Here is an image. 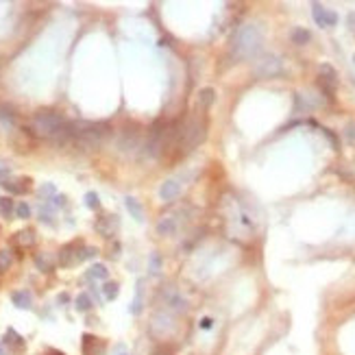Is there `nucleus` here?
I'll use <instances>...</instances> for the list:
<instances>
[{
    "mask_svg": "<svg viewBox=\"0 0 355 355\" xmlns=\"http://www.w3.org/2000/svg\"><path fill=\"white\" fill-rule=\"evenodd\" d=\"M107 127L98 122H70L68 138L83 151H94L105 142Z\"/></svg>",
    "mask_w": 355,
    "mask_h": 355,
    "instance_id": "obj_1",
    "label": "nucleus"
},
{
    "mask_svg": "<svg viewBox=\"0 0 355 355\" xmlns=\"http://www.w3.org/2000/svg\"><path fill=\"white\" fill-rule=\"evenodd\" d=\"M31 129L35 135L39 138H48V139H65L68 138V124L57 111H48V109H39L31 120Z\"/></svg>",
    "mask_w": 355,
    "mask_h": 355,
    "instance_id": "obj_2",
    "label": "nucleus"
},
{
    "mask_svg": "<svg viewBox=\"0 0 355 355\" xmlns=\"http://www.w3.org/2000/svg\"><path fill=\"white\" fill-rule=\"evenodd\" d=\"M261 46V31L257 24H242L233 39V53L237 59H251Z\"/></svg>",
    "mask_w": 355,
    "mask_h": 355,
    "instance_id": "obj_3",
    "label": "nucleus"
},
{
    "mask_svg": "<svg viewBox=\"0 0 355 355\" xmlns=\"http://www.w3.org/2000/svg\"><path fill=\"white\" fill-rule=\"evenodd\" d=\"M177 138L181 139V148H183V151H192V148H196L205 138V129H203V124H200V120H196V118L190 120V122L183 127V131H177Z\"/></svg>",
    "mask_w": 355,
    "mask_h": 355,
    "instance_id": "obj_4",
    "label": "nucleus"
},
{
    "mask_svg": "<svg viewBox=\"0 0 355 355\" xmlns=\"http://www.w3.org/2000/svg\"><path fill=\"white\" fill-rule=\"evenodd\" d=\"M96 255V249H83L81 244H77V242H72V244L63 246L61 251H59V264L61 266H74L79 264V261L87 259V257H94Z\"/></svg>",
    "mask_w": 355,
    "mask_h": 355,
    "instance_id": "obj_5",
    "label": "nucleus"
},
{
    "mask_svg": "<svg viewBox=\"0 0 355 355\" xmlns=\"http://www.w3.org/2000/svg\"><path fill=\"white\" fill-rule=\"evenodd\" d=\"M253 72L259 79H273L277 74H281V61L275 55H261L253 65Z\"/></svg>",
    "mask_w": 355,
    "mask_h": 355,
    "instance_id": "obj_6",
    "label": "nucleus"
},
{
    "mask_svg": "<svg viewBox=\"0 0 355 355\" xmlns=\"http://www.w3.org/2000/svg\"><path fill=\"white\" fill-rule=\"evenodd\" d=\"M118 227H120V220H118V216H114V214L98 218V222H96V231L100 233L102 237H114L116 231H118Z\"/></svg>",
    "mask_w": 355,
    "mask_h": 355,
    "instance_id": "obj_7",
    "label": "nucleus"
},
{
    "mask_svg": "<svg viewBox=\"0 0 355 355\" xmlns=\"http://www.w3.org/2000/svg\"><path fill=\"white\" fill-rule=\"evenodd\" d=\"M320 85H323L325 94L331 96L335 90V85H338V74H335V70L331 68V65H320Z\"/></svg>",
    "mask_w": 355,
    "mask_h": 355,
    "instance_id": "obj_8",
    "label": "nucleus"
},
{
    "mask_svg": "<svg viewBox=\"0 0 355 355\" xmlns=\"http://www.w3.org/2000/svg\"><path fill=\"white\" fill-rule=\"evenodd\" d=\"M312 13H314V20L318 26H334L338 22V16L334 11H329V9H323L318 2L312 4Z\"/></svg>",
    "mask_w": 355,
    "mask_h": 355,
    "instance_id": "obj_9",
    "label": "nucleus"
},
{
    "mask_svg": "<svg viewBox=\"0 0 355 355\" xmlns=\"http://www.w3.org/2000/svg\"><path fill=\"white\" fill-rule=\"evenodd\" d=\"M181 194V183L177 179H168V181H163L161 183V188H159V198L161 200H175L177 196Z\"/></svg>",
    "mask_w": 355,
    "mask_h": 355,
    "instance_id": "obj_10",
    "label": "nucleus"
},
{
    "mask_svg": "<svg viewBox=\"0 0 355 355\" xmlns=\"http://www.w3.org/2000/svg\"><path fill=\"white\" fill-rule=\"evenodd\" d=\"M177 227H179V220H177L175 214H170V216H163L159 222H157V233L159 236H172V233L177 231Z\"/></svg>",
    "mask_w": 355,
    "mask_h": 355,
    "instance_id": "obj_11",
    "label": "nucleus"
},
{
    "mask_svg": "<svg viewBox=\"0 0 355 355\" xmlns=\"http://www.w3.org/2000/svg\"><path fill=\"white\" fill-rule=\"evenodd\" d=\"M100 351H102V347H100V342H98V338H94V335H90V334L83 335V353L85 355H100Z\"/></svg>",
    "mask_w": 355,
    "mask_h": 355,
    "instance_id": "obj_12",
    "label": "nucleus"
},
{
    "mask_svg": "<svg viewBox=\"0 0 355 355\" xmlns=\"http://www.w3.org/2000/svg\"><path fill=\"white\" fill-rule=\"evenodd\" d=\"M11 301H13V305L20 307V310H29L33 298H31V292L29 290H18V292L11 294Z\"/></svg>",
    "mask_w": 355,
    "mask_h": 355,
    "instance_id": "obj_13",
    "label": "nucleus"
},
{
    "mask_svg": "<svg viewBox=\"0 0 355 355\" xmlns=\"http://www.w3.org/2000/svg\"><path fill=\"white\" fill-rule=\"evenodd\" d=\"M124 205H127L129 214L135 218V220H138V222L144 220V209H142V205L138 203V198H133V196H127V198H124Z\"/></svg>",
    "mask_w": 355,
    "mask_h": 355,
    "instance_id": "obj_14",
    "label": "nucleus"
},
{
    "mask_svg": "<svg viewBox=\"0 0 355 355\" xmlns=\"http://www.w3.org/2000/svg\"><path fill=\"white\" fill-rule=\"evenodd\" d=\"M16 242L20 246H33V244H35V231H31V229H26V231H20L16 236Z\"/></svg>",
    "mask_w": 355,
    "mask_h": 355,
    "instance_id": "obj_15",
    "label": "nucleus"
},
{
    "mask_svg": "<svg viewBox=\"0 0 355 355\" xmlns=\"http://www.w3.org/2000/svg\"><path fill=\"white\" fill-rule=\"evenodd\" d=\"M290 37H292V41H294V44H298V46H305L307 41L312 39L310 31H305V29H298V26L292 31V35H290Z\"/></svg>",
    "mask_w": 355,
    "mask_h": 355,
    "instance_id": "obj_16",
    "label": "nucleus"
},
{
    "mask_svg": "<svg viewBox=\"0 0 355 355\" xmlns=\"http://www.w3.org/2000/svg\"><path fill=\"white\" fill-rule=\"evenodd\" d=\"M18 183H20V181H4L2 188L7 190V192H11V194H24L26 190H29V185L26 183H31V181H26L24 185H18Z\"/></svg>",
    "mask_w": 355,
    "mask_h": 355,
    "instance_id": "obj_17",
    "label": "nucleus"
},
{
    "mask_svg": "<svg viewBox=\"0 0 355 355\" xmlns=\"http://www.w3.org/2000/svg\"><path fill=\"white\" fill-rule=\"evenodd\" d=\"M107 266L102 264H94L90 270H87V279H107Z\"/></svg>",
    "mask_w": 355,
    "mask_h": 355,
    "instance_id": "obj_18",
    "label": "nucleus"
},
{
    "mask_svg": "<svg viewBox=\"0 0 355 355\" xmlns=\"http://www.w3.org/2000/svg\"><path fill=\"white\" fill-rule=\"evenodd\" d=\"M11 264H13V255H11V251L2 249V251H0V273H7V270L11 268Z\"/></svg>",
    "mask_w": 355,
    "mask_h": 355,
    "instance_id": "obj_19",
    "label": "nucleus"
},
{
    "mask_svg": "<svg viewBox=\"0 0 355 355\" xmlns=\"http://www.w3.org/2000/svg\"><path fill=\"white\" fill-rule=\"evenodd\" d=\"M74 303H77L74 307H77L79 312H90V310H92V298L87 296V294H79L77 301H74Z\"/></svg>",
    "mask_w": 355,
    "mask_h": 355,
    "instance_id": "obj_20",
    "label": "nucleus"
},
{
    "mask_svg": "<svg viewBox=\"0 0 355 355\" xmlns=\"http://www.w3.org/2000/svg\"><path fill=\"white\" fill-rule=\"evenodd\" d=\"M214 98H216V92H214L212 87H205V90H200V105H203V107L212 105Z\"/></svg>",
    "mask_w": 355,
    "mask_h": 355,
    "instance_id": "obj_21",
    "label": "nucleus"
},
{
    "mask_svg": "<svg viewBox=\"0 0 355 355\" xmlns=\"http://www.w3.org/2000/svg\"><path fill=\"white\" fill-rule=\"evenodd\" d=\"M148 268H151L153 275H159V270H161V257H159V253H151V259H148Z\"/></svg>",
    "mask_w": 355,
    "mask_h": 355,
    "instance_id": "obj_22",
    "label": "nucleus"
},
{
    "mask_svg": "<svg viewBox=\"0 0 355 355\" xmlns=\"http://www.w3.org/2000/svg\"><path fill=\"white\" fill-rule=\"evenodd\" d=\"M13 212V200L11 198H0V216L9 218Z\"/></svg>",
    "mask_w": 355,
    "mask_h": 355,
    "instance_id": "obj_23",
    "label": "nucleus"
},
{
    "mask_svg": "<svg viewBox=\"0 0 355 355\" xmlns=\"http://www.w3.org/2000/svg\"><path fill=\"white\" fill-rule=\"evenodd\" d=\"M102 292H105V298H107V301H114V298L118 296V283H105Z\"/></svg>",
    "mask_w": 355,
    "mask_h": 355,
    "instance_id": "obj_24",
    "label": "nucleus"
},
{
    "mask_svg": "<svg viewBox=\"0 0 355 355\" xmlns=\"http://www.w3.org/2000/svg\"><path fill=\"white\" fill-rule=\"evenodd\" d=\"M85 205H87L90 209H98V207H100L98 194H96V192H87V194H85Z\"/></svg>",
    "mask_w": 355,
    "mask_h": 355,
    "instance_id": "obj_25",
    "label": "nucleus"
},
{
    "mask_svg": "<svg viewBox=\"0 0 355 355\" xmlns=\"http://www.w3.org/2000/svg\"><path fill=\"white\" fill-rule=\"evenodd\" d=\"M16 214H18V218H22V220H24V218H29L31 216V207L26 203H20L16 207Z\"/></svg>",
    "mask_w": 355,
    "mask_h": 355,
    "instance_id": "obj_26",
    "label": "nucleus"
},
{
    "mask_svg": "<svg viewBox=\"0 0 355 355\" xmlns=\"http://www.w3.org/2000/svg\"><path fill=\"white\" fill-rule=\"evenodd\" d=\"M35 264H37V268H41L44 273H48V270H50V261H48V257H46V255H37Z\"/></svg>",
    "mask_w": 355,
    "mask_h": 355,
    "instance_id": "obj_27",
    "label": "nucleus"
},
{
    "mask_svg": "<svg viewBox=\"0 0 355 355\" xmlns=\"http://www.w3.org/2000/svg\"><path fill=\"white\" fill-rule=\"evenodd\" d=\"M0 118H2L7 124H13V114L11 111H7V109H2V107H0Z\"/></svg>",
    "mask_w": 355,
    "mask_h": 355,
    "instance_id": "obj_28",
    "label": "nucleus"
},
{
    "mask_svg": "<svg viewBox=\"0 0 355 355\" xmlns=\"http://www.w3.org/2000/svg\"><path fill=\"white\" fill-rule=\"evenodd\" d=\"M9 175H11V168L4 166V163H0V181H2V183L7 181V177H9Z\"/></svg>",
    "mask_w": 355,
    "mask_h": 355,
    "instance_id": "obj_29",
    "label": "nucleus"
},
{
    "mask_svg": "<svg viewBox=\"0 0 355 355\" xmlns=\"http://www.w3.org/2000/svg\"><path fill=\"white\" fill-rule=\"evenodd\" d=\"M200 327H205V329H209V327H212V320H209V318H203V320H200Z\"/></svg>",
    "mask_w": 355,
    "mask_h": 355,
    "instance_id": "obj_30",
    "label": "nucleus"
},
{
    "mask_svg": "<svg viewBox=\"0 0 355 355\" xmlns=\"http://www.w3.org/2000/svg\"><path fill=\"white\" fill-rule=\"evenodd\" d=\"M118 355H129L127 351H124V347H122V344H120V347H118Z\"/></svg>",
    "mask_w": 355,
    "mask_h": 355,
    "instance_id": "obj_31",
    "label": "nucleus"
},
{
    "mask_svg": "<svg viewBox=\"0 0 355 355\" xmlns=\"http://www.w3.org/2000/svg\"><path fill=\"white\" fill-rule=\"evenodd\" d=\"M48 355H63V353H57V351H50Z\"/></svg>",
    "mask_w": 355,
    "mask_h": 355,
    "instance_id": "obj_32",
    "label": "nucleus"
},
{
    "mask_svg": "<svg viewBox=\"0 0 355 355\" xmlns=\"http://www.w3.org/2000/svg\"><path fill=\"white\" fill-rule=\"evenodd\" d=\"M0 355H2V349H0Z\"/></svg>",
    "mask_w": 355,
    "mask_h": 355,
    "instance_id": "obj_33",
    "label": "nucleus"
}]
</instances>
